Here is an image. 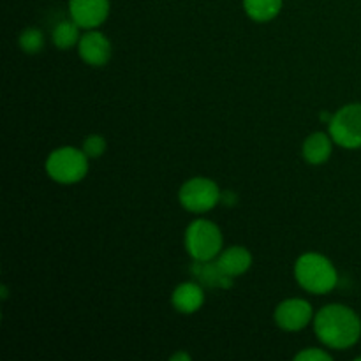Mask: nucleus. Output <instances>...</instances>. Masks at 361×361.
I'll return each mask as SVG.
<instances>
[{"instance_id": "nucleus-1", "label": "nucleus", "mask_w": 361, "mask_h": 361, "mask_svg": "<svg viewBox=\"0 0 361 361\" xmlns=\"http://www.w3.org/2000/svg\"><path fill=\"white\" fill-rule=\"evenodd\" d=\"M314 330L326 348L348 349L360 341L361 321L349 307L326 305L314 317Z\"/></svg>"}, {"instance_id": "nucleus-2", "label": "nucleus", "mask_w": 361, "mask_h": 361, "mask_svg": "<svg viewBox=\"0 0 361 361\" xmlns=\"http://www.w3.org/2000/svg\"><path fill=\"white\" fill-rule=\"evenodd\" d=\"M295 275L298 284L314 295L330 293L337 286L338 275L330 259L321 254H303L295 267Z\"/></svg>"}, {"instance_id": "nucleus-3", "label": "nucleus", "mask_w": 361, "mask_h": 361, "mask_svg": "<svg viewBox=\"0 0 361 361\" xmlns=\"http://www.w3.org/2000/svg\"><path fill=\"white\" fill-rule=\"evenodd\" d=\"M185 249L194 261H214L222 252V233L207 219H197L185 231Z\"/></svg>"}, {"instance_id": "nucleus-4", "label": "nucleus", "mask_w": 361, "mask_h": 361, "mask_svg": "<svg viewBox=\"0 0 361 361\" xmlns=\"http://www.w3.org/2000/svg\"><path fill=\"white\" fill-rule=\"evenodd\" d=\"M46 171L59 183H76L88 173V155L83 148L78 150L74 147H62L49 154Z\"/></svg>"}, {"instance_id": "nucleus-5", "label": "nucleus", "mask_w": 361, "mask_h": 361, "mask_svg": "<svg viewBox=\"0 0 361 361\" xmlns=\"http://www.w3.org/2000/svg\"><path fill=\"white\" fill-rule=\"evenodd\" d=\"M180 203L185 210L192 212V214H204L215 208V204L221 201V190H219L217 183L212 182L210 178H190L182 185L178 192Z\"/></svg>"}, {"instance_id": "nucleus-6", "label": "nucleus", "mask_w": 361, "mask_h": 361, "mask_svg": "<svg viewBox=\"0 0 361 361\" xmlns=\"http://www.w3.org/2000/svg\"><path fill=\"white\" fill-rule=\"evenodd\" d=\"M330 136L344 148L361 147V104H348L338 109L328 123Z\"/></svg>"}, {"instance_id": "nucleus-7", "label": "nucleus", "mask_w": 361, "mask_h": 361, "mask_svg": "<svg viewBox=\"0 0 361 361\" xmlns=\"http://www.w3.org/2000/svg\"><path fill=\"white\" fill-rule=\"evenodd\" d=\"M312 321V307L307 300L291 298L275 310V323L286 331H300Z\"/></svg>"}, {"instance_id": "nucleus-8", "label": "nucleus", "mask_w": 361, "mask_h": 361, "mask_svg": "<svg viewBox=\"0 0 361 361\" xmlns=\"http://www.w3.org/2000/svg\"><path fill=\"white\" fill-rule=\"evenodd\" d=\"M69 13L81 28L94 30L108 18L109 0H69Z\"/></svg>"}, {"instance_id": "nucleus-9", "label": "nucleus", "mask_w": 361, "mask_h": 361, "mask_svg": "<svg viewBox=\"0 0 361 361\" xmlns=\"http://www.w3.org/2000/svg\"><path fill=\"white\" fill-rule=\"evenodd\" d=\"M78 53H80L81 60L87 62L88 66H106L111 59V42L101 32L88 30L87 34L81 35L80 42H78Z\"/></svg>"}, {"instance_id": "nucleus-10", "label": "nucleus", "mask_w": 361, "mask_h": 361, "mask_svg": "<svg viewBox=\"0 0 361 361\" xmlns=\"http://www.w3.org/2000/svg\"><path fill=\"white\" fill-rule=\"evenodd\" d=\"M215 263L228 277L235 279L249 270L250 264H252V256L245 247H229L219 254Z\"/></svg>"}, {"instance_id": "nucleus-11", "label": "nucleus", "mask_w": 361, "mask_h": 361, "mask_svg": "<svg viewBox=\"0 0 361 361\" xmlns=\"http://www.w3.org/2000/svg\"><path fill=\"white\" fill-rule=\"evenodd\" d=\"M171 303L178 312L192 314L200 310L204 303V293L194 282H183L173 291Z\"/></svg>"}, {"instance_id": "nucleus-12", "label": "nucleus", "mask_w": 361, "mask_h": 361, "mask_svg": "<svg viewBox=\"0 0 361 361\" xmlns=\"http://www.w3.org/2000/svg\"><path fill=\"white\" fill-rule=\"evenodd\" d=\"M334 137L324 133H314L303 143V157L309 164H323L330 159L331 150H334Z\"/></svg>"}, {"instance_id": "nucleus-13", "label": "nucleus", "mask_w": 361, "mask_h": 361, "mask_svg": "<svg viewBox=\"0 0 361 361\" xmlns=\"http://www.w3.org/2000/svg\"><path fill=\"white\" fill-rule=\"evenodd\" d=\"M192 271L200 277L201 282L212 286V288H229L231 286L233 279L228 277L217 267V263H212V261H196Z\"/></svg>"}, {"instance_id": "nucleus-14", "label": "nucleus", "mask_w": 361, "mask_h": 361, "mask_svg": "<svg viewBox=\"0 0 361 361\" xmlns=\"http://www.w3.org/2000/svg\"><path fill=\"white\" fill-rule=\"evenodd\" d=\"M243 9L254 21H270L281 13L282 0H243Z\"/></svg>"}, {"instance_id": "nucleus-15", "label": "nucleus", "mask_w": 361, "mask_h": 361, "mask_svg": "<svg viewBox=\"0 0 361 361\" xmlns=\"http://www.w3.org/2000/svg\"><path fill=\"white\" fill-rule=\"evenodd\" d=\"M81 27L74 20L69 21H60L55 28H53V44L60 49L73 48L74 44H78L81 39L80 34Z\"/></svg>"}, {"instance_id": "nucleus-16", "label": "nucleus", "mask_w": 361, "mask_h": 361, "mask_svg": "<svg viewBox=\"0 0 361 361\" xmlns=\"http://www.w3.org/2000/svg\"><path fill=\"white\" fill-rule=\"evenodd\" d=\"M20 46L25 53H30V55L39 53L44 46L42 32L37 30V28H25L20 35Z\"/></svg>"}, {"instance_id": "nucleus-17", "label": "nucleus", "mask_w": 361, "mask_h": 361, "mask_svg": "<svg viewBox=\"0 0 361 361\" xmlns=\"http://www.w3.org/2000/svg\"><path fill=\"white\" fill-rule=\"evenodd\" d=\"M83 152L88 155V159L101 157L106 152V140L102 136H99V134H90L83 141Z\"/></svg>"}, {"instance_id": "nucleus-18", "label": "nucleus", "mask_w": 361, "mask_h": 361, "mask_svg": "<svg viewBox=\"0 0 361 361\" xmlns=\"http://www.w3.org/2000/svg\"><path fill=\"white\" fill-rule=\"evenodd\" d=\"M295 360L298 361H331V356L328 355L326 351H323V349H305V351L298 353V355L295 356Z\"/></svg>"}, {"instance_id": "nucleus-19", "label": "nucleus", "mask_w": 361, "mask_h": 361, "mask_svg": "<svg viewBox=\"0 0 361 361\" xmlns=\"http://www.w3.org/2000/svg\"><path fill=\"white\" fill-rule=\"evenodd\" d=\"M178 360H185V361H189V360H190V356H189V355H185V353H178V355H173V356H171V361H178Z\"/></svg>"}, {"instance_id": "nucleus-20", "label": "nucleus", "mask_w": 361, "mask_h": 361, "mask_svg": "<svg viewBox=\"0 0 361 361\" xmlns=\"http://www.w3.org/2000/svg\"><path fill=\"white\" fill-rule=\"evenodd\" d=\"M356 360H358V361H361V356H358V358H356Z\"/></svg>"}]
</instances>
